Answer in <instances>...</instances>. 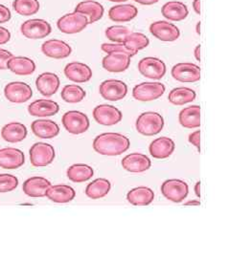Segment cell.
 Returning <instances> with one entry per match:
<instances>
[{"mask_svg":"<svg viewBox=\"0 0 230 258\" xmlns=\"http://www.w3.org/2000/svg\"><path fill=\"white\" fill-rule=\"evenodd\" d=\"M175 142L168 137H160L154 140L150 145V153L156 159H166L175 151Z\"/></svg>","mask_w":230,"mask_h":258,"instance_id":"7402d4cb","label":"cell"},{"mask_svg":"<svg viewBox=\"0 0 230 258\" xmlns=\"http://www.w3.org/2000/svg\"><path fill=\"white\" fill-rule=\"evenodd\" d=\"M162 16L171 21H181L187 18L189 11L187 6L179 1H169L162 6Z\"/></svg>","mask_w":230,"mask_h":258,"instance_id":"f1b7e54d","label":"cell"},{"mask_svg":"<svg viewBox=\"0 0 230 258\" xmlns=\"http://www.w3.org/2000/svg\"><path fill=\"white\" fill-rule=\"evenodd\" d=\"M135 127L142 135L154 136L160 133L164 127V119L157 112H144L138 117Z\"/></svg>","mask_w":230,"mask_h":258,"instance_id":"7a4b0ae2","label":"cell"},{"mask_svg":"<svg viewBox=\"0 0 230 258\" xmlns=\"http://www.w3.org/2000/svg\"><path fill=\"white\" fill-rule=\"evenodd\" d=\"M13 8L20 16L29 17L37 14L40 5L38 0H15L13 2Z\"/></svg>","mask_w":230,"mask_h":258,"instance_id":"74e56055","label":"cell"},{"mask_svg":"<svg viewBox=\"0 0 230 258\" xmlns=\"http://www.w3.org/2000/svg\"><path fill=\"white\" fill-rule=\"evenodd\" d=\"M165 90L163 83H142L133 87L132 96L139 102H152L163 96Z\"/></svg>","mask_w":230,"mask_h":258,"instance_id":"5b68a950","label":"cell"},{"mask_svg":"<svg viewBox=\"0 0 230 258\" xmlns=\"http://www.w3.org/2000/svg\"><path fill=\"white\" fill-rule=\"evenodd\" d=\"M135 2H137L139 4H142V5H153V4H156L159 0H133Z\"/></svg>","mask_w":230,"mask_h":258,"instance_id":"bcb514c9","label":"cell"},{"mask_svg":"<svg viewBox=\"0 0 230 258\" xmlns=\"http://www.w3.org/2000/svg\"><path fill=\"white\" fill-rule=\"evenodd\" d=\"M60 110L57 102L51 100H37L28 106V112L34 117H50L54 116Z\"/></svg>","mask_w":230,"mask_h":258,"instance_id":"603a6c76","label":"cell"},{"mask_svg":"<svg viewBox=\"0 0 230 258\" xmlns=\"http://www.w3.org/2000/svg\"><path fill=\"white\" fill-rule=\"evenodd\" d=\"M129 138L123 134L108 132L98 135L93 141L94 150L105 156H118L129 148Z\"/></svg>","mask_w":230,"mask_h":258,"instance_id":"6da1fadb","label":"cell"},{"mask_svg":"<svg viewBox=\"0 0 230 258\" xmlns=\"http://www.w3.org/2000/svg\"><path fill=\"white\" fill-rule=\"evenodd\" d=\"M172 77L180 83H197L201 80V68L191 62H179L172 68Z\"/></svg>","mask_w":230,"mask_h":258,"instance_id":"7c38bea8","label":"cell"},{"mask_svg":"<svg viewBox=\"0 0 230 258\" xmlns=\"http://www.w3.org/2000/svg\"><path fill=\"white\" fill-rule=\"evenodd\" d=\"M88 25L87 18L79 12L69 13L59 19L57 22V26L61 32L72 35L82 32Z\"/></svg>","mask_w":230,"mask_h":258,"instance_id":"3957f363","label":"cell"},{"mask_svg":"<svg viewBox=\"0 0 230 258\" xmlns=\"http://www.w3.org/2000/svg\"><path fill=\"white\" fill-rule=\"evenodd\" d=\"M33 133L41 139L55 138L60 133V126L54 120H37L32 122Z\"/></svg>","mask_w":230,"mask_h":258,"instance_id":"4316f807","label":"cell"},{"mask_svg":"<svg viewBox=\"0 0 230 258\" xmlns=\"http://www.w3.org/2000/svg\"><path fill=\"white\" fill-rule=\"evenodd\" d=\"M130 64V56L124 53H109L103 58L102 65L104 69L112 73L126 71Z\"/></svg>","mask_w":230,"mask_h":258,"instance_id":"2e32d148","label":"cell"},{"mask_svg":"<svg viewBox=\"0 0 230 258\" xmlns=\"http://www.w3.org/2000/svg\"><path fill=\"white\" fill-rule=\"evenodd\" d=\"M111 188V182L105 178H98L87 184L85 194L90 199H100L110 192Z\"/></svg>","mask_w":230,"mask_h":258,"instance_id":"d6a6232c","label":"cell"},{"mask_svg":"<svg viewBox=\"0 0 230 258\" xmlns=\"http://www.w3.org/2000/svg\"><path fill=\"white\" fill-rule=\"evenodd\" d=\"M111 2H125V1H128V0H110Z\"/></svg>","mask_w":230,"mask_h":258,"instance_id":"f5cc1de1","label":"cell"},{"mask_svg":"<svg viewBox=\"0 0 230 258\" xmlns=\"http://www.w3.org/2000/svg\"><path fill=\"white\" fill-rule=\"evenodd\" d=\"M101 49L106 52V53H124L126 55H129L130 57L133 55H136L137 53L129 50V48L124 44V43H103L102 44Z\"/></svg>","mask_w":230,"mask_h":258,"instance_id":"60d3db41","label":"cell"},{"mask_svg":"<svg viewBox=\"0 0 230 258\" xmlns=\"http://www.w3.org/2000/svg\"><path fill=\"white\" fill-rule=\"evenodd\" d=\"M36 86L38 92L41 95L45 97H51L56 94L60 87V79L54 73L45 72L37 77Z\"/></svg>","mask_w":230,"mask_h":258,"instance_id":"44dd1931","label":"cell"},{"mask_svg":"<svg viewBox=\"0 0 230 258\" xmlns=\"http://www.w3.org/2000/svg\"><path fill=\"white\" fill-rule=\"evenodd\" d=\"M75 12H79L83 14L88 20V24H92L103 18L105 9L101 3L94 0H85L80 2L76 8Z\"/></svg>","mask_w":230,"mask_h":258,"instance_id":"cb8c5ba5","label":"cell"},{"mask_svg":"<svg viewBox=\"0 0 230 258\" xmlns=\"http://www.w3.org/2000/svg\"><path fill=\"white\" fill-rule=\"evenodd\" d=\"M99 91L105 100L118 102L126 97L128 93V86L119 80H107L100 84Z\"/></svg>","mask_w":230,"mask_h":258,"instance_id":"30bf717a","label":"cell"},{"mask_svg":"<svg viewBox=\"0 0 230 258\" xmlns=\"http://www.w3.org/2000/svg\"><path fill=\"white\" fill-rule=\"evenodd\" d=\"M138 10L131 4H121L111 7L109 11V17L115 22H128L136 18Z\"/></svg>","mask_w":230,"mask_h":258,"instance_id":"4dcf8cb0","label":"cell"},{"mask_svg":"<svg viewBox=\"0 0 230 258\" xmlns=\"http://www.w3.org/2000/svg\"><path fill=\"white\" fill-rule=\"evenodd\" d=\"M65 75L68 80L74 83H86L91 80L92 70L88 65L74 61L65 66Z\"/></svg>","mask_w":230,"mask_h":258,"instance_id":"e0dca14e","label":"cell"},{"mask_svg":"<svg viewBox=\"0 0 230 258\" xmlns=\"http://www.w3.org/2000/svg\"><path fill=\"white\" fill-rule=\"evenodd\" d=\"M131 31L127 26L115 25L111 26L106 30V37L114 43H123L125 37H127Z\"/></svg>","mask_w":230,"mask_h":258,"instance_id":"f35d334b","label":"cell"},{"mask_svg":"<svg viewBox=\"0 0 230 258\" xmlns=\"http://www.w3.org/2000/svg\"><path fill=\"white\" fill-rule=\"evenodd\" d=\"M46 196L55 203H68L75 198L76 191L73 187L67 184H51L46 192Z\"/></svg>","mask_w":230,"mask_h":258,"instance_id":"d4e9b609","label":"cell"},{"mask_svg":"<svg viewBox=\"0 0 230 258\" xmlns=\"http://www.w3.org/2000/svg\"><path fill=\"white\" fill-rule=\"evenodd\" d=\"M27 136V127L21 122H10L1 129V137L8 143L22 142Z\"/></svg>","mask_w":230,"mask_h":258,"instance_id":"484cf974","label":"cell"},{"mask_svg":"<svg viewBox=\"0 0 230 258\" xmlns=\"http://www.w3.org/2000/svg\"><path fill=\"white\" fill-rule=\"evenodd\" d=\"M11 39V33L8 31V29L4 27H0V45L6 44L9 42Z\"/></svg>","mask_w":230,"mask_h":258,"instance_id":"f6af8a7d","label":"cell"},{"mask_svg":"<svg viewBox=\"0 0 230 258\" xmlns=\"http://www.w3.org/2000/svg\"><path fill=\"white\" fill-rule=\"evenodd\" d=\"M195 194L198 197H201V182H197L195 184Z\"/></svg>","mask_w":230,"mask_h":258,"instance_id":"681fc988","label":"cell"},{"mask_svg":"<svg viewBox=\"0 0 230 258\" xmlns=\"http://www.w3.org/2000/svg\"><path fill=\"white\" fill-rule=\"evenodd\" d=\"M7 68L16 75L29 76L35 72L36 63L26 56H13L7 63Z\"/></svg>","mask_w":230,"mask_h":258,"instance_id":"83f0119b","label":"cell"},{"mask_svg":"<svg viewBox=\"0 0 230 258\" xmlns=\"http://www.w3.org/2000/svg\"><path fill=\"white\" fill-rule=\"evenodd\" d=\"M193 8L198 15L201 14V0H194Z\"/></svg>","mask_w":230,"mask_h":258,"instance_id":"7dc6e473","label":"cell"},{"mask_svg":"<svg viewBox=\"0 0 230 258\" xmlns=\"http://www.w3.org/2000/svg\"><path fill=\"white\" fill-rule=\"evenodd\" d=\"M150 32L157 39L166 42L175 41L180 36V31L175 24L164 20L152 23L150 26Z\"/></svg>","mask_w":230,"mask_h":258,"instance_id":"5bb4252c","label":"cell"},{"mask_svg":"<svg viewBox=\"0 0 230 258\" xmlns=\"http://www.w3.org/2000/svg\"><path fill=\"white\" fill-rule=\"evenodd\" d=\"M188 141H189L190 144H192L193 146H195L199 151L201 150V131L200 130H197V131H195L193 133H191L189 135Z\"/></svg>","mask_w":230,"mask_h":258,"instance_id":"7bdbcfd3","label":"cell"},{"mask_svg":"<svg viewBox=\"0 0 230 258\" xmlns=\"http://www.w3.org/2000/svg\"><path fill=\"white\" fill-rule=\"evenodd\" d=\"M41 51L44 55L49 57L61 59L71 55L72 49L69 46V44H67L63 40L50 39L41 45Z\"/></svg>","mask_w":230,"mask_h":258,"instance_id":"d6986e66","label":"cell"},{"mask_svg":"<svg viewBox=\"0 0 230 258\" xmlns=\"http://www.w3.org/2000/svg\"><path fill=\"white\" fill-rule=\"evenodd\" d=\"M194 55L197 60L201 61V45H197V47L195 48V52H194Z\"/></svg>","mask_w":230,"mask_h":258,"instance_id":"c3c4849f","label":"cell"},{"mask_svg":"<svg viewBox=\"0 0 230 258\" xmlns=\"http://www.w3.org/2000/svg\"><path fill=\"white\" fill-rule=\"evenodd\" d=\"M5 98L14 103H23L32 98L33 90L27 83L22 82L10 83L4 88Z\"/></svg>","mask_w":230,"mask_h":258,"instance_id":"8fae6325","label":"cell"},{"mask_svg":"<svg viewBox=\"0 0 230 258\" xmlns=\"http://www.w3.org/2000/svg\"><path fill=\"white\" fill-rule=\"evenodd\" d=\"M189 186L187 183L179 179H169L161 185V192L166 199L174 202L180 203L187 197Z\"/></svg>","mask_w":230,"mask_h":258,"instance_id":"52a82bcc","label":"cell"},{"mask_svg":"<svg viewBox=\"0 0 230 258\" xmlns=\"http://www.w3.org/2000/svg\"><path fill=\"white\" fill-rule=\"evenodd\" d=\"M51 183L43 177H31L27 179L22 185L23 192L33 198L44 197Z\"/></svg>","mask_w":230,"mask_h":258,"instance_id":"ffe728a7","label":"cell"},{"mask_svg":"<svg viewBox=\"0 0 230 258\" xmlns=\"http://www.w3.org/2000/svg\"><path fill=\"white\" fill-rule=\"evenodd\" d=\"M25 163L24 153L18 148L0 149V167L4 169H17Z\"/></svg>","mask_w":230,"mask_h":258,"instance_id":"9a60e30c","label":"cell"},{"mask_svg":"<svg viewBox=\"0 0 230 258\" xmlns=\"http://www.w3.org/2000/svg\"><path fill=\"white\" fill-rule=\"evenodd\" d=\"M184 206H201V202L198 201V200H192V201H189L187 203L184 204Z\"/></svg>","mask_w":230,"mask_h":258,"instance_id":"f907efd6","label":"cell"},{"mask_svg":"<svg viewBox=\"0 0 230 258\" xmlns=\"http://www.w3.org/2000/svg\"><path fill=\"white\" fill-rule=\"evenodd\" d=\"M123 43L127 46V48H129V50L137 53L138 51L143 50L148 47L150 40L147 36H145L142 33L130 32L129 35L125 37Z\"/></svg>","mask_w":230,"mask_h":258,"instance_id":"d590c367","label":"cell"},{"mask_svg":"<svg viewBox=\"0 0 230 258\" xmlns=\"http://www.w3.org/2000/svg\"><path fill=\"white\" fill-rule=\"evenodd\" d=\"M196 32L198 35H201V22L197 23V27H196Z\"/></svg>","mask_w":230,"mask_h":258,"instance_id":"816d5d0a","label":"cell"},{"mask_svg":"<svg viewBox=\"0 0 230 258\" xmlns=\"http://www.w3.org/2000/svg\"><path fill=\"white\" fill-rule=\"evenodd\" d=\"M20 31L29 39H40L50 35L52 27L44 19H29L21 25Z\"/></svg>","mask_w":230,"mask_h":258,"instance_id":"ba28073f","label":"cell"},{"mask_svg":"<svg viewBox=\"0 0 230 258\" xmlns=\"http://www.w3.org/2000/svg\"><path fill=\"white\" fill-rule=\"evenodd\" d=\"M179 123L185 128H198L201 126V107L192 105L179 112Z\"/></svg>","mask_w":230,"mask_h":258,"instance_id":"f546056e","label":"cell"},{"mask_svg":"<svg viewBox=\"0 0 230 258\" xmlns=\"http://www.w3.org/2000/svg\"><path fill=\"white\" fill-rule=\"evenodd\" d=\"M14 55L13 54L4 49H0V70L7 69V63Z\"/></svg>","mask_w":230,"mask_h":258,"instance_id":"b9f144b4","label":"cell"},{"mask_svg":"<svg viewBox=\"0 0 230 258\" xmlns=\"http://www.w3.org/2000/svg\"><path fill=\"white\" fill-rule=\"evenodd\" d=\"M67 177L74 183H83L91 179L94 174L91 166L84 164H75L67 169Z\"/></svg>","mask_w":230,"mask_h":258,"instance_id":"836d02e7","label":"cell"},{"mask_svg":"<svg viewBox=\"0 0 230 258\" xmlns=\"http://www.w3.org/2000/svg\"><path fill=\"white\" fill-rule=\"evenodd\" d=\"M138 70L148 79L161 80L166 74V64L157 57L147 56L139 61Z\"/></svg>","mask_w":230,"mask_h":258,"instance_id":"9c48e42d","label":"cell"},{"mask_svg":"<svg viewBox=\"0 0 230 258\" xmlns=\"http://www.w3.org/2000/svg\"><path fill=\"white\" fill-rule=\"evenodd\" d=\"M196 92L188 87H176L169 93L168 100L175 105H184L193 102L196 99Z\"/></svg>","mask_w":230,"mask_h":258,"instance_id":"e575fe53","label":"cell"},{"mask_svg":"<svg viewBox=\"0 0 230 258\" xmlns=\"http://www.w3.org/2000/svg\"><path fill=\"white\" fill-rule=\"evenodd\" d=\"M152 166L149 157L141 153H130L122 160V166L129 172L140 173L148 170Z\"/></svg>","mask_w":230,"mask_h":258,"instance_id":"ac0fdd59","label":"cell"},{"mask_svg":"<svg viewBox=\"0 0 230 258\" xmlns=\"http://www.w3.org/2000/svg\"><path fill=\"white\" fill-rule=\"evenodd\" d=\"M63 124L69 133L74 135H79L84 133L89 128L88 117L80 111H68L63 116Z\"/></svg>","mask_w":230,"mask_h":258,"instance_id":"8992f818","label":"cell"},{"mask_svg":"<svg viewBox=\"0 0 230 258\" xmlns=\"http://www.w3.org/2000/svg\"><path fill=\"white\" fill-rule=\"evenodd\" d=\"M11 11L6 6L0 4V23L8 22L11 19Z\"/></svg>","mask_w":230,"mask_h":258,"instance_id":"ee69618b","label":"cell"},{"mask_svg":"<svg viewBox=\"0 0 230 258\" xmlns=\"http://www.w3.org/2000/svg\"><path fill=\"white\" fill-rule=\"evenodd\" d=\"M93 117L102 125H114L122 120V112L113 105L100 104L93 110Z\"/></svg>","mask_w":230,"mask_h":258,"instance_id":"4fadbf2b","label":"cell"},{"mask_svg":"<svg viewBox=\"0 0 230 258\" xmlns=\"http://www.w3.org/2000/svg\"><path fill=\"white\" fill-rule=\"evenodd\" d=\"M155 194L147 186H138L132 188L127 194V200L133 206H148L154 201Z\"/></svg>","mask_w":230,"mask_h":258,"instance_id":"1f68e13d","label":"cell"},{"mask_svg":"<svg viewBox=\"0 0 230 258\" xmlns=\"http://www.w3.org/2000/svg\"><path fill=\"white\" fill-rule=\"evenodd\" d=\"M61 96L65 102L77 103L83 101L86 96V93L77 84H68L63 88Z\"/></svg>","mask_w":230,"mask_h":258,"instance_id":"8d00e7d4","label":"cell"},{"mask_svg":"<svg viewBox=\"0 0 230 258\" xmlns=\"http://www.w3.org/2000/svg\"><path fill=\"white\" fill-rule=\"evenodd\" d=\"M19 185V179L12 174H0V192H10Z\"/></svg>","mask_w":230,"mask_h":258,"instance_id":"ab89813d","label":"cell"},{"mask_svg":"<svg viewBox=\"0 0 230 258\" xmlns=\"http://www.w3.org/2000/svg\"><path fill=\"white\" fill-rule=\"evenodd\" d=\"M30 162L36 167H43L53 163L56 153L54 148L46 143H36L30 148Z\"/></svg>","mask_w":230,"mask_h":258,"instance_id":"277c9868","label":"cell"}]
</instances>
